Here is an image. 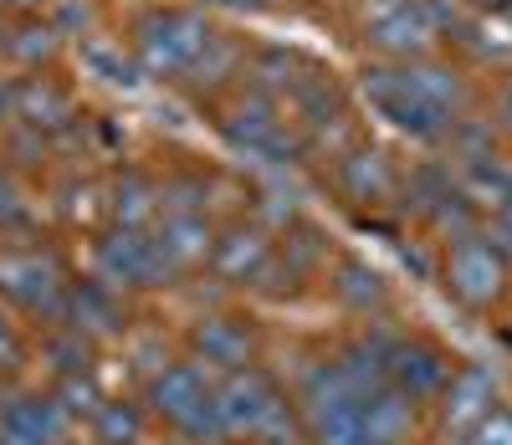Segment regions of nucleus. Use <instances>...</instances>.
Instances as JSON below:
<instances>
[{"mask_svg":"<svg viewBox=\"0 0 512 445\" xmlns=\"http://www.w3.org/2000/svg\"><path fill=\"white\" fill-rule=\"evenodd\" d=\"M6 389H11V384H6V379H0V399H6Z\"/></svg>","mask_w":512,"mask_h":445,"instance_id":"obj_47","label":"nucleus"},{"mask_svg":"<svg viewBox=\"0 0 512 445\" xmlns=\"http://www.w3.org/2000/svg\"><path fill=\"white\" fill-rule=\"evenodd\" d=\"M461 180H456V169L436 154V159H415L400 169V200H395V220H410V226H425L431 220V210L456 195Z\"/></svg>","mask_w":512,"mask_h":445,"instance_id":"obj_22","label":"nucleus"},{"mask_svg":"<svg viewBox=\"0 0 512 445\" xmlns=\"http://www.w3.org/2000/svg\"><path fill=\"white\" fill-rule=\"evenodd\" d=\"M169 440H175V445H231L226 440V425L216 415V399H200V405L180 425H169Z\"/></svg>","mask_w":512,"mask_h":445,"instance_id":"obj_36","label":"nucleus"},{"mask_svg":"<svg viewBox=\"0 0 512 445\" xmlns=\"http://www.w3.org/2000/svg\"><path fill=\"white\" fill-rule=\"evenodd\" d=\"M26 364H31V338L21 333L11 307H0V379L11 384L16 374H26Z\"/></svg>","mask_w":512,"mask_h":445,"instance_id":"obj_38","label":"nucleus"},{"mask_svg":"<svg viewBox=\"0 0 512 445\" xmlns=\"http://www.w3.org/2000/svg\"><path fill=\"white\" fill-rule=\"evenodd\" d=\"M52 394H57V405L77 420V425H88L93 410L103 405V389H98V374H72V379H52Z\"/></svg>","mask_w":512,"mask_h":445,"instance_id":"obj_37","label":"nucleus"},{"mask_svg":"<svg viewBox=\"0 0 512 445\" xmlns=\"http://www.w3.org/2000/svg\"><path fill=\"white\" fill-rule=\"evenodd\" d=\"M482 236L502 251V261L512 266V205H502V210H492L487 220H482Z\"/></svg>","mask_w":512,"mask_h":445,"instance_id":"obj_41","label":"nucleus"},{"mask_svg":"<svg viewBox=\"0 0 512 445\" xmlns=\"http://www.w3.org/2000/svg\"><path fill=\"white\" fill-rule=\"evenodd\" d=\"M52 26H57L62 36H93V31H88V26H93V6H88V0H67V6L52 11Z\"/></svg>","mask_w":512,"mask_h":445,"instance_id":"obj_40","label":"nucleus"},{"mask_svg":"<svg viewBox=\"0 0 512 445\" xmlns=\"http://www.w3.org/2000/svg\"><path fill=\"white\" fill-rule=\"evenodd\" d=\"M303 57H297L292 47H251L246 52V72H241V87H256V93H267V98H287V87L303 77Z\"/></svg>","mask_w":512,"mask_h":445,"instance_id":"obj_31","label":"nucleus"},{"mask_svg":"<svg viewBox=\"0 0 512 445\" xmlns=\"http://www.w3.org/2000/svg\"><path fill=\"white\" fill-rule=\"evenodd\" d=\"M16 123L47 133V139H62L67 128H77V98H72V87H62L47 72L16 77Z\"/></svg>","mask_w":512,"mask_h":445,"instance_id":"obj_20","label":"nucleus"},{"mask_svg":"<svg viewBox=\"0 0 512 445\" xmlns=\"http://www.w3.org/2000/svg\"><path fill=\"white\" fill-rule=\"evenodd\" d=\"M36 353L47 359L52 379H72V374H93L98 369V343H88L77 328H47L36 343Z\"/></svg>","mask_w":512,"mask_h":445,"instance_id":"obj_34","label":"nucleus"},{"mask_svg":"<svg viewBox=\"0 0 512 445\" xmlns=\"http://www.w3.org/2000/svg\"><path fill=\"white\" fill-rule=\"evenodd\" d=\"M436 445H466V435H461V440H436Z\"/></svg>","mask_w":512,"mask_h":445,"instance_id":"obj_46","label":"nucleus"},{"mask_svg":"<svg viewBox=\"0 0 512 445\" xmlns=\"http://www.w3.org/2000/svg\"><path fill=\"white\" fill-rule=\"evenodd\" d=\"M77 420L57 405L52 389H6L0 399V445H72Z\"/></svg>","mask_w":512,"mask_h":445,"instance_id":"obj_15","label":"nucleus"},{"mask_svg":"<svg viewBox=\"0 0 512 445\" xmlns=\"http://www.w3.org/2000/svg\"><path fill=\"white\" fill-rule=\"evenodd\" d=\"M282 113H287V123L308 139V133H323L328 123L349 118V103H344V87H338L333 77H323V72L303 67V77H297V82L287 87Z\"/></svg>","mask_w":512,"mask_h":445,"instance_id":"obj_21","label":"nucleus"},{"mask_svg":"<svg viewBox=\"0 0 512 445\" xmlns=\"http://www.w3.org/2000/svg\"><path fill=\"white\" fill-rule=\"evenodd\" d=\"M333 307L354 323H374V318H395V282L379 272L374 261L354 256V251H338L328 277H323Z\"/></svg>","mask_w":512,"mask_h":445,"instance_id":"obj_14","label":"nucleus"},{"mask_svg":"<svg viewBox=\"0 0 512 445\" xmlns=\"http://www.w3.org/2000/svg\"><path fill=\"white\" fill-rule=\"evenodd\" d=\"M359 93H364V103H369L384 123L400 133V139H410V144H420V149H441L451 118H446L441 108H431V103H425L415 87H410L405 62H369V67L359 72Z\"/></svg>","mask_w":512,"mask_h":445,"instance_id":"obj_8","label":"nucleus"},{"mask_svg":"<svg viewBox=\"0 0 512 445\" xmlns=\"http://www.w3.org/2000/svg\"><path fill=\"white\" fill-rule=\"evenodd\" d=\"M82 72H88L93 82L113 87V93H134V87H144V67L134 57V47H123V41H108V36H82Z\"/></svg>","mask_w":512,"mask_h":445,"instance_id":"obj_26","label":"nucleus"},{"mask_svg":"<svg viewBox=\"0 0 512 445\" xmlns=\"http://www.w3.org/2000/svg\"><path fill=\"white\" fill-rule=\"evenodd\" d=\"M323 185L333 190V200L354 210L359 220H379V215H395L400 200V164L390 149H379L369 139L349 144L338 159L323 164Z\"/></svg>","mask_w":512,"mask_h":445,"instance_id":"obj_6","label":"nucleus"},{"mask_svg":"<svg viewBox=\"0 0 512 445\" xmlns=\"http://www.w3.org/2000/svg\"><path fill=\"white\" fill-rule=\"evenodd\" d=\"M282 384H287L292 405H297V420H303L308 445H364V430H359V405L364 399L344 384V374L328 364V348L318 353V359H303Z\"/></svg>","mask_w":512,"mask_h":445,"instance_id":"obj_3","label":"nucleus"},{"mask_svg":"<svg viewBox=\"0 0 512 445\" xmlns=\"http://www.w3.org/2000/svg\"><path fill=\"white\" fill-rule=\"evenodd\" d=\"M57 47H62V31L52 21H41V16H21L6 36H0V52H6L16 67H26V72H41L57 57Z\"/></svg>","mask_w":512,"mask_h":445,"instance_id":"obj_32","label":"nucleus"},{"mask_svg":"<svg viewBox=\"0 0 512 445\" xmlns=\"http://www.w3.org/2000/svg\"><path fill=\"white\" fill-rule=\"evenodd\" d=\"M456 180H461L466 195L477 200V210H482V220H487L492 210L512 205V154L502 149V154H492V159H482V164H472V169H461Z\"/></svg>","mask_w":512,"mask_h":445,"instance_id":"obj_33","label":"nucleus"},{"mask_svg":"<svg viewBox=\"0 0 512 445\" xmlns=\"http://www.w3.org/2000/svg\"><path fill=\"white\" fill-rule=\"evenodd\" d=\"M216 226H221V220H210V215H159L154 226H149V236L164 251V261L175 266V277L190 282V277H200L205 266H210V251H216Z\"/></svg>","mask_w":512,"mask_h":445,"instance_id":"obj_19","label":"nucleus"},{"mask_svg":"<svg viewBox=\"0 0 512 445\" xmlns=\"http://www.w3.org/2000/svg\"><path fill=\"white\" fill-rule=\"evenodd\" d=\"M210 389H216V374H205L200 364H190L185 353L175 364H169L164 374H154L144 389H139V399H144V410H149V420L154 425H180L200 399H210Z\"/></svg>","mask_w":512,"mask_h":445,"instance_id":"obj_18","label":"nucleus"},{"mask_svg":"<svg viewBox=\"0 0 512 445\" xmlns=\"http://www.w3.org/2000/svg\"><path fill=\"white\" fill-rule=\"evenodd\" d=\"M103 215L108 226H123V231H149L159 220V180L144 169H118L113 185L103 190Z\"/></svg>","mask_w":512,"mask_h":445,"instance_id":"obj_23","label":"nucleus"},{"mask_svg":"<svg viewBox=\"0 0 512 445\" xmlns=\"http://www.w3.org/2000/svg\"><path fill=\"white\" fill-rule=\"evenodd\" d=\"M200 11H226V16H262V11H272L277 0H195Z\"/></svg>","mask_w":512,"mask_h":445,"instance_id":"obj_43","label":"nucleus"},{"mask_svg":"<svg viewBox=\"0 0 512 445\" xmlns=\"http://www.w3.org/2000/svg\"><path fill=\"white\" fill-rule=\"evenodd\" d=\"M272 246H277V236L267 226H256L246 210L241 215H226L221 226H216V251H210L205 272L216 277L226 292H246L256 282V272L272 261Z\"/></svg>","mask_w":512,"mask_h":445,"instance_id":"obj_13","label":"nucleus"},{"mask_svg":"<svg viewBox=\"0 0 512 445\" xmlns=\"http://www.w3.org/2000/svg\"><path fill=\"white\" fill-rule=\"evenodd\" d=\"M210 36H216V26L205 21L200 6H154L134 21V57L144 77L185 82L200 52L210 47Z\"/></svg>","mask_w":512,"mask_h":445,"instance_id":"obj_5","label":"nucleus"},{"mask_svg":"<svg viewBox=\"0 0 512 445\" xmlns=\"http://www.w3.org/2000/svg\"><path fill=\"white\" fill-rule=\"evenodd\" d=\"M492 154H502V139H497L492 118H482V113L456 118V123L446 128V139H441V159H446L456 174L472 169V164H482V159H492Z\"/></svg>","mask_w":512,"mask_h":445,"instance_id":"obj_30","label":"nucleus"},{"mask_svg":"<svg viewBox=\"0 0 512 445\" xmlns=\"http://www.w3.org/2000/svg\"><path fill=\"white\" fill-rule=\"evenodd\" d=\"M492 405H502L497 399V374L487 364H456L446 394L431 405V420H436V435L441 440H461V435H472Z\"/></svg>","mask_w":512,"mask_h":445,"instance_id":"obj_17","label":"nucleus"},{"mask_svg":"<svg viewBox=\"0 0 512 445\" xmlns=\"http://www.w3.org/2000/svg\"><path fill=\"white\" fill-rule=\"evenodd\" d=\"M0 154H6L11 169H41L52 159V139H47V133H36V128H26V123H6V128H0ZM6 164H0V169H6Z\"/></svg>","mask_w":512,"mask_h":445,"instance_id":"obj_35","label":"nucleus"},{"mask_svg":"<svg viewBox=\"0 0 512 445\" xmlns=\"http://www.w3.org/2000/svg\"><path fill=\"white\" fill-rule=\"evenodd\" d=\"M67 328H77L88 343L108 348V343H123L134 333V307L128 297L108 282H98L93 272L88 277H72L67 287Z\"/></svg>","mask_w":512,"mask_h":445,"instance_id":"obj_16","label":"nucleus"},{"mask_svg":"<svg viewBox=\"0 0 512 445\" xmlns=\"http://www.w3.org/2000/svg\"><path fill=\"white\" fill-rule=\"evenodd\" d=\"M441 31L431 26L420 0H364V47L379 62H420L436 52Z\"/></svg>","mask_w":512,"mask_h":445,"instance_id":"obj_11","label":"nucleus"},{"mask_svg":"<svg viewBox=\"0 0 512 445\" xmlns=\"http://www.w3.org/2000/svg\"><path fill=\"white\" fill-rule=\"evenodd\" d=\"M0 11H11V16H36L41 0H0Z\"/></svg>","mask_w":512,"mask_h":445,"instance_id":"obj_45","label":"nucleus"},{"mask_svg":"<svg viewBox=\"0 0 512 445\" xmlns=\"http://www.w3.org/2000/svg\"><path fill=\"white\" fill-rule=\"evenodd\" d=\"M246 41L241 36H231V31H216V36H210V47L200 52V62L190 67V87H195V93H221V87H231L241 72H246Z\"/></svg>","mask_w":512,"mask_h":445,"instance_id":"obj_29","label":"nucleus"},{"mask_svg":"<svg viewBox=\"0 0 512 445\" xmlns=\"http://www.w3.org/2000/svg\"><path fill=\"white\" fill-rule=\"evenodd\" d=\"M277 261L287 266V272L303 282V287H313V282H323L328 277V266H333V256H338V246H333V236L318 226V220H292V226L277 236Z\"/></svg>","mask_w":512,"mask_h":445,"instance_id":"obj_24","label":"nucleus"},{"mask_svg":"<svg viewBox=\"0 0 512 445\" xmlns=\"http://www.w3.org/2000/svg\"><path fill=\"white\" fill-rule=\"evenodd\" d=\"M0 36H6V31H0Z\"/></svg>","mask_w":512,"mask_h":445,"instance_id":"obj_48","label":"nucleus"},{"mask_svg":"<svg viewBox=\"0 0 512 445\" xmlns=\"http://www.w3.org/2000/svg\"><path fill=\"white\" fill-rule=\"evenodd\" d=\"M221 200V180L205 169H169L159 180V215H210L216 220V205Z\"/></svg>","mask_w":512,"mask_h":445,"instance_id":"obj_28","label":"nucleus"},{"mask_svg":"<svg viewBox=\"0 0 512 445\" xmlns=\"http://www.w3.org/2000/svg\"><path fill=\"white\" fill-rule=\"evenodd\" d=\"M149 430H154V420H149L139 394H108L88 420L93 445H144Z\"/></svg>","mask_w":512,"mask_h":445,"instance_id":"obj_27","label":"nucleus"},{"mask_svg":"<svg viewBox=\"0 0 512 445\" xmlns=\"http://www.w3.org/2000/svg\"><path fill=\"white\" fill-rule=\"evenodd\" d=\"M180 353L205 374H236L246 364H262V323L241 307H205L180 333Z\"/></svg>","mask_w":512,"mask_h":445,"instance_id":"obj_7","label":"nucleus"},{"mask_svg":"<svg viewBox=\"0 0 512 445\" xmlns=\"http://www.w3.org/2000/svg\"><path fill=\"white\" fill-rule=\"evenodd\" d=\"M6 123H16V82L0 77V128Z\"/></svg>","mask_w":512,"mask_h":445,"instance_id":"obj_44","label":"nucleus"},{"mask_svg":"<svg viewBox=\"0 0 512 445\" xmlns=\"http://www.w3.org/2000/svg\"><path fill=\"white\" fill-rule=\"evenodd\" d=\"M436 282H441V292L461 307V313L492 318V313H502L507 297H512V266L502 261V251L482 231H472V236L441 246Z\"/></svg>","mask_w":512,"mask_h":445,"instance_id":"obj_4","label":"nucleus"},{"mask_svg":"<svg viewBox=\"0 0 512 445\" xmlns=\"http://www.w3.org/2000/svg\"><path fill=\"white\" fill-rule=\"evenodd\" d=\"M456 364H461V359H456V353H451L441 338L405 328V333L395 338V348H390V364H384V384L400 389L420 415H431V405L446 394Z\"/></svg>","mask_w":512,"mask_h":445,"instance_id":"obj_10","label":"nucleus"},{"mask_svg":"<svg viewBox=\"0 0 512 445\" xmlns=\"http://www.w3.org/2000/svg\"><path fill=\"white\" fill-rule=\"evenodd\" d=\"M67 287H72V266L62 261L57 246H41V241L0 246V307L31 318L41 333L67 328Z\"/></svg>","mask_w":512,"mask_h":445,"instance_id":"obj_1","label":"nucleus"},{"mask_svg":"<svg viewBox=\"0 0 512 445\" xmlns=\"http://www.w3.org/2000/svg\"><path fill=\"white\" fill-rule=\"evenodd\" d=\"M492 128H497V139L512 149V77L497 87V103H492Z\"/></svg>","mask_w":512,"mask_h":445,"instance_id":"obj_42","label":"nucleus"},{"mask_svg":"<svg viewBox=\"0 0 512 445\" xmlns=\"http://www.w3.org/2000/svg\"><path fill=\"white\" fill-rule=\"evenodd\" d=\"M359 430H364V445H410L415 430H420V410L410 405V399L400 389H374L364 394L359 405Z\"/></svg>","mask_w":512,"mask_h":445,"instance_id":"obj_25","label":"nucleus"},{"mask_svg":"<svg viewBox=\"0 0 512 445\" xmlns=\"http://www.w3.org/2000/svg\"><path fill=\"white\" fill-rule=\"evenodd\" d=\"M216 128H221V139H226L231 154L262 164L272 174H292V169L308 164L303 133L287 123L277 98L256 93V87H236V93L226 98V108H221V118H216Z\"/></svg>","mask_w":512,"mask_h":445,"instance_id":"obj_2","label":"nucleus"},{"mask_svg":"<svg viewBox=\"0 0 512 445\" xmlns=\"http://www.w3.org/2000/svg\"><path fill=\"white\" fill-rule=\"evenodd\" d=\"M282 394H287V384H282V374L272 364H246L236 374H221L216 389H210V399H216V415L226 425V440L246 445Z\"/></svg>","mask_w":512,"mask_h":445,"instance_id":"obj_12","label":"nucleus"},{"mask_svg":"<svg viewBox=\"0 0 512 445\" xmlns=\"http://www.w3.org/2000/svg\"><path fill=\"white\" fill-rule=\"evenodd\" d=\"M93 277L118 287L123 297L139 292H180L175 266L164 261V251L154 246L149 231H123V226H103L93 236Z\"/></svg>","mask_w":512,"mask_h":445,"instance_id":"obj_9","label":"nucleus"},{"mask_svg":"<svg viewBox=\"0 0 512 445\" xmlns=\"http://www.w3.org/2000/svg\"><path fill=\"white\" fill-rule=\"evenodd\" d=\"M466 445H512V405H492V415L466 435Z\"/></svg>","mask_w":512,"mask_h":445,"instance_id":"obj_39","label":"nucleus"}]
</instances>
